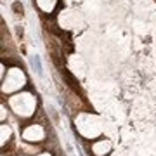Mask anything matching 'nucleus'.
<instances>
[{
    "mask_svg": "<svg viewBox=\"0 0 156 156\" xmlns=\"http://www.w3.org/2000/svg\"><path fill=\"white\" fill-rule=\"evenodd\" d=\"M37 95L33 92H28V90H21V92H16L9 97V108L11 111L16 115V116L26 120V118H31L37 113Z\"/></svg>",
    "mask_w": 156,
    "mask_h": 156,
    "instance_id": "obj_1",
    "label": "nucleus"
},
{
    "mask_svg": "<svg viewBox=\"0 0 156 156\" xmlns=\"http://www.w3.org/2000/svg\"><path fill=\"white\" fill-rule=\"evenodd\" d=\"M75 122L80 135H83L85 139H97L104 130L101 118L94 113H80Z\"/></svg>",
    "mask_w": 156,
    "mask_h": 156,
    "instance_id": "obj_2",
    "label": "nucleus"
},
{
    "mask_svg": "<svg viewBox=\"0 0 156 156\" xmlns=\"http://www.w3.org/2000/svg\"><path fill=\"white\" fill-rule=\"evenodd\" d=\"M28 83L26 73L23 71V68L12 66L7 69V75L2 78V94H16L21 92Z\"/></svg>",
    "mask_w": 156,
    "mask_h": 156,
    "instance_id": "obj_3",
    "label": "nucleus"
},
{
    "mask_svg": "<svg viewBox=\"0 0 156 156\" xmlns=\"http://www.w3.org/2000/svg\"><path fill=\"white\" fill-rule=\"evenodd\" d=\"M57 23L62 30H80L83 28V17L75 9H64L59 12Z\"/></svg>",
    "mask_w": 156,
    "mask_h": 156,
    "instance_id": "obj_4",
    "label": "nucleus"
},
{
    "mask_svg": "<svg viewBox=\"0 0 156 156\" xmlns=\"http://www.w3.org/2000/svg\"><path fill=\"white\" fill-rule=\"evenodd\" d=\"M45 132L44 125H40V123H30L26 127L23 128L21 132V137L24 142H28V144H40V142H44L45 140Z\"/></svg>",
    "mask_w": 156,
    "mask_h": 156,
    "instance_id": "obj_5",
    "label": "nucleus"
},
{
    "mask_svg": "<svg viewBox=\"0 0 156 156\" xmlns=\"http://www.w3.org/2000/svg\"><path fill=\"white\" fill-rule=\"evenodd\" d=\"M92 153L95 156H108L113 149V142L109 139H97L92 142Z\"/></svg>",
    "mask_w": 156,
    "mask_h": 156,
    "instance_id": "obj_6",
    "label": "nucleus"
},
{
    "mask_svg": "<svg viewBox=\"0 0 156 156\" xmlns=\"http://www.w3.org/2000/svg\"><path fill=\"white\" fill-rule=\"evenodd\" d=\"M35 4L44 14H52L59 4V0H35Z\"/></svg>",
    "mask_w": 156,
    "mask_h": 156,
    "instance_id": "obj_7",
    "label": "nucleus"
},
{
    "mask_svg": "<svg viewBox=\"0 0 156 156\" xmlns=\"http://www.w3.org/2000/svg\"><path fill=\"white\" fill-rule=\"evenodd\" d=\"M0 132H2V142H0V144H2V147H5L7 142H11V137H12V128L9 127V125H5V123H4V125L0 127Z\"/></svg>",
    "mask_w": 156,
    "mask_h": 156,
    "instance_id": "obj_8",
    "label": "nucleus"
},
{
    "mask_svg": "<svg viewBox=\"0 0 156 156\" xmlns=\"http://www.w3.org/2000/svg\"><path fill=\"white\" fill-rule=\"evenodd\" d=\"M0 118H2V122H5V118H7V108H5V104H2V113H0Z\"/></svg>",
    "mask_w": 156,
    "mask_h": 156,
    "instance_id": "obj_9",
    "label": "nucleus"
},
{
    "mask_svg": "<svg viewBox=\"0 0 156 156\" xmlns=\"http://www.w3.org/2000/svg\"><path fill=\"white\" fill-rule=\"evenodd\" d=\"M35 156H52V154H50L49 151H40V153H37Z\"/></svg>",
    "mask_w": 156,
    "mask_h": 156,
    "instance_id": "obj_10",
    "label": "nucleus"
},
{
    "mask_svg": "<svg viewBox=\"0 0 156 156\" xmlns=\"http://www.w3.org/2000/svg\"><path fill=\"white\" fill-rule=\"evenodd\" d=\"M111 156H125V154H123V153H113Z\"/></svg>",
    "mask_w": 156,
    "mask_h": 156,
    "instance_id": "obj_11",
    "label": "nucleus"
},
{
    "mask_svg": "<svg viewBox=\"0 0 156 156\" xmlns=\"http://www.w3.org/2000/svg\"><path fill=\"white\" fill-rule=\"evenodd\" d=\"M17 156H26V154H17Z\"/></svg>",
    "mask_w": 156,
    "mask_h": 156,
    "instance_id": "obj_12",
    "label": "nucleus"
}]
</instances>
